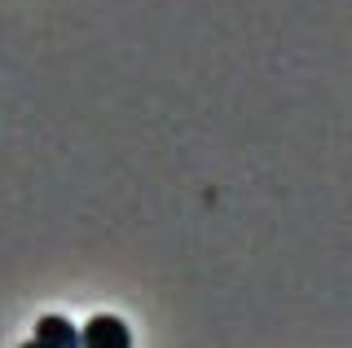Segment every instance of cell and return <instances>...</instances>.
<instances>
[{
  "instance_id": "obj_3",
  "label": "cell",
  "mask_w": 352,
  "mask_h": 348,
  "mask_svg": "<svg viewBox=\"0 0 352 348\" xmlns=\"http://www.w3.org/2000/svg\"><path fill=\"white\" fill-rule=\"evenodd\" d=\"M22 348H44V344H36V340H27V344H22Z\"/></svg>"
},
{
  "instance_id": "obj_1",
  "label": "cell",
  "mask_w": 352,
  "mask_h": 348,
  "mask_svg": "<svg viewBox=\"0 0 352 348\" xmlns=\"http://www.w3.org/2000/svg\"><path fill=\"white\" fill-rule=\"evenodd\" d=\"M80 348H132V335L128 326L110 313H97L80 326Z\"/></svg>"
},
{
  "instance_id": "obj_2",
  "label": "cell",
  "mask_w": 352,
  "mask_h": 348,
  "mask_svg": "<svg viewBox=\"0 0 352 348\" xmlns=\"http://www.w3.org/2000/svg\"><path fill=\"white\" fill-rule=\"evenodd\" d=\"M36 344H44V348H80V331L71 326V318L49 313V318L36 322Z\"/></svg>"
}]
</instances>
